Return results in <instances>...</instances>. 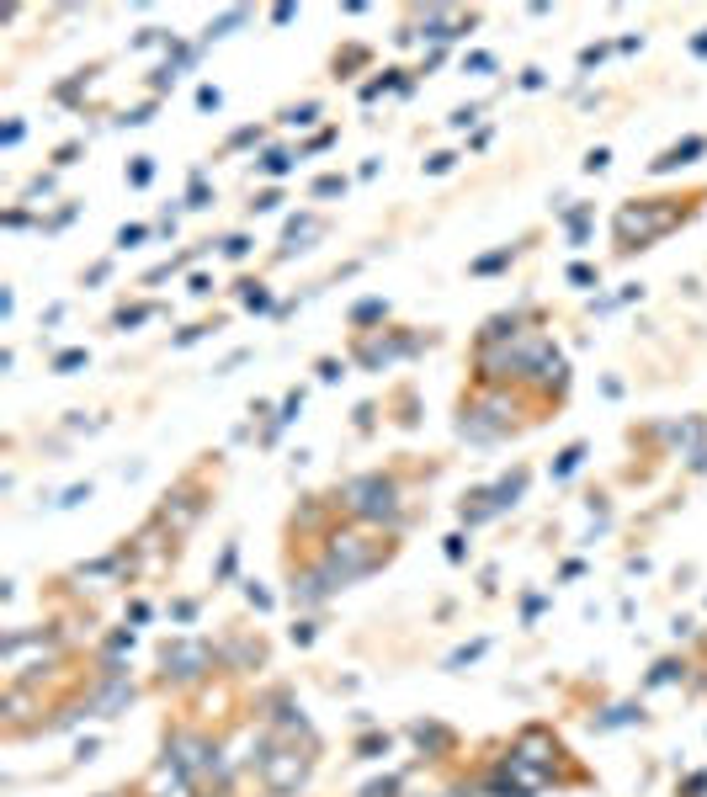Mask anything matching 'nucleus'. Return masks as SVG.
<instances>
[{"label": "nucleus", "mask_w": 707, "mask_h": 797, "mask_svg": "<svg viewBox=\"0 0 707 797\" xmlns=\"http://www.w3.org/2000/svg\"><path fill=\"white\" fill-rule=\"evenodd\" d=\"M165 665H181L176 675L187 681V675H202L197 665H208V649L202 643H176V649H165Z\"/></svg>", "instance_id": "7ed1b4c3"}, {"label": "nucleus", "mask_w": 707, "mask_h": 797, "mask_svg": "<svg viewBox=\"0 0 707 797\" xmlns=\"http://www.w3.org/2000/svg\"><path fill=\"white\" fill-rule=\"evenodd\" d=\"M357 495H367V500H351L362 516H394V484L389 479H362V484H351Z\"/></svg>", "instance_id": "f03ea898"}, {"label": "nucleus", "mask_w": 707, "mask_h": 797, "mask_svg": "<svg viewBox=\"0 0 707 797\" xmlns=\"http://www.w3.org/2000/svg\"><path fill=\"white\" fill-rule=\"evenodd\" d=\"M303 771H309V760L293 755V750H277L272 760H266V782H272V792H293L303 782Z\"/></svg>", "instance_id": "f257e3e1"}, {"label": "nucleus", "mask_w": 707, "mask_h": 797, "mask_svg": "<svg viewBox=\"0 0 707 797\" xmlns=\"http://www.w3.org/2000/svg\"><path fill=\"white\" fill-rule=\"evenodd\" d=\"M362 797H394V782H373V787H367Z\"/></svg>", "instance_id": "20e7f679"}]
</instances>
